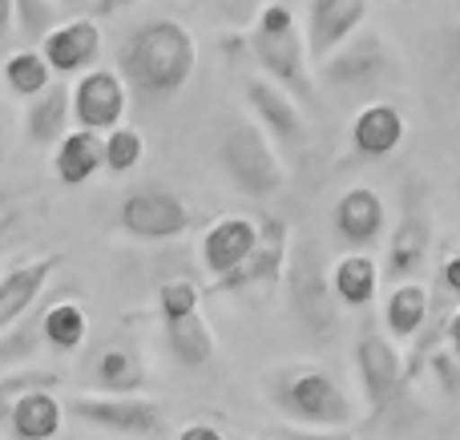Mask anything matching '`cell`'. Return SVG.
Segmentation results:
<instances>
[{"instance_id":"cell-1","label":"cell","mask_w":460,"mask_h":440,"mask_svg":"<svg viewBox=\"0 0 460 440\" xmlns=\"http://www.w3.org/2000/svg\"><path fill=\"white\" fill-rule=\"evenodd\" d=\"M199 69V40L174 16L137 24L121 45V77L142 105H162L186 89Z\"/></svg>"},{"instance_id":"cell-2","label":"cell","mask_w":460,"mask_h":440,"mask_svg":"<svg viewBox=\"0 0 460 440\" xmlns=\"http://www.w3.org/2000/svg\"><path fill=\"white\" fill-rule=\"evenodd\" d=\"M270 409L279 417H287L291 425L307 428H340L356 425L359 404L351 400V392L319 364H279L262 380Z\"/></svg>"},{"instance_id":"cell-3","label":"cell","mask_w":460,"mask_h":440,"mask_svg":"<svg viewBox=\"0 0 460 440\" xmlns=\"http://www.w3.org/2000/svg\"><path fill=\"white\" fill-rule=\"evenodd\" d=\"M251 40V57L270 81L291 89L303 105H315V73H311V48L307 29H299L295 13L287 4H262L254 24L246 29Z\"/></svg>"},{"instance_id":"cell-4","label":"cell","mask_w":460,"mask_h":440,"mask_svg":"<svg viewBox=\"0 0 460 440\" xmlns=\"http://www.w3.org/2000/svg\"><path fill=\"white\" fill-rule=\"evenodd\" d=\"M218 166L246 198H270L287 186V162L279 154V142L254 121H230L218 142Z\"/></svg>"},{"instance_id":"cell-5","label":"cell","mask_w":460,"mask_h":440,"mask_svg":"<svg viewBox=\"0 0 460 440\" xmlns=\"http://www.w3.org/2000/svg\"><path fill=\"white\" fill-rule=\"evenodd\" d=\"M287 299H291V312L299 315V323L311 336L327 339L340 323V295H335L332 283V267L323 263V251L315 239H295L291 242V259H287Z\"/></svg>"},{"instance_id":"cell-6","label":"cell","mask_w":460,"mask_h":440,"mask_svg":"<svg viewBox=\"0 0 460 440\" xmlns=\"http://www.w3.org/2000/svg\"><path fill=\"white\" fill-rule=\"evenodd\" d=\"M65 400H69L73 417L110 436L158 440L166 433V404L146 392H77Z\"/></svg>"},{"instance_id":"cell-7","label":"cell","mask_w":460,"mask_h":440,"mask_svg":"<svg viewBox=\"0 0 460 440\" xmlns=\"http://www.w3.org/2000/svg\"><path fill=\"white\" fill-rule=\"evenodd\" d=\"M400 61L392 53L388 37L372 29H359L348 37L327 61H319V81L335 93H372L384 81H396Z\"/></svg>"},{"instance_id":"cell-8","label":"cell","mask_w":460,"mask_h":440,"mask_svg":"<svg viewBox=\"0 0 460 440\" xmlns=\"http://www.w3.org/2000/svg\"><path fill=\"white\" fill-rule=\"evenodd\" d=\"M259 247L251 251L246 263H238L234 271L218 275L210 283L215 295H270L279 283L287 279V259H291V226L275 215H262L259 218Z\"/></svg>"},{"instance_id":"cell-9","label":"cell","mask_w":460,"mask_h":440,"mask_svg":"<svg viewBox=\"0 0 460 440\" xmlns=\"http://www.w3.org/2000/svg\"><path fill=\"white\" fill-rule=\"evenodd\" d=\"M77 368L89 392H146V384H150L142 348L126 331H110V336L85 344Z\"/></svg>"},{"instance_id":"cell-10","label":"cell","mask_w":460,"mask_h":440,"mask_svg":"<svg viewBox=\"0 0 460 440\" xmlns=\"http://www.w3.org/2000/svg\"><path fill=\"white\" fill-rule=\"evenodd\" d=\"M356 372H359L364 400L372 417L388 412L400 400V392L408 388V360L392 344V336H384L376 323H364V331L356 339Z\"/></svg>"},{"instance_id":"cell-11","label":"cell","mask_w":460,"mask_h":440,"mask_svg":"<svg viewBox=\"0 0 460 440\" xmlns=\"http://www.w3.org/2000/svg\"><path fill=\"white\" fill-rule=\"evenodd\" d=\"M118 226L129 239L142 242H166L178 234L190 231V210L178 198L174 190H162V186H137L121 198L118 210Z\"/></svg>"},{"instance_id":"cell-12","label":"cell","mask_w":460,"mask_h":440,"mask_svg":"<svg viewBox=\"0 0 460 440\" xmlns=\"http://www.w3.org/2000/svg\"><path fill=\"white\" fill-rule=\"evenodd\" d=\"M246 105L254 110L259 126L267 129V134L275 137L287 154H299L303 145H307V137H311L307 105H303L291 89H283L279 81H270V77H259V81L246 85Z\"/></svg>"},{"instance_id":"cell-13","label":"cell","mask_w":460,"mask_h":440,"mask_svg":"<svg viewBox=\"0 0 460 440\" xmlns=\"http://www.w3.org/2000/svg\"><path fill=\"white\" fill-rule=\"evenodd\" d=\"M129 110V81L113 69H89L73 85V121L97 134H110L126 121Z\"/></svg>"},{"instance_id":"cell-14","label":"cell","mask_w":460,"mask_h":440,"mask_svg":"<svg viewBox=\"0 0 460 440\" xmlns=\"http://www.w3.org/2000/svg\"><path fill=\"white\" fill-rule=\"evenodd\" d=\"M61 263H65L61 251H45V255L24 259V263L8 267V271L0 275V336H4L8 328H16V323L40 304L49 279L61 271Z\"/></svg>"},{"instance_id":"cell-15","label":"cell","mask_w":460,"mask_h":440,"mask_svg":"<svg viewBox=\"0 0 460 440\" xmlns=\"http://www.w3.org/2000/svg\"><path fill=\"white\" fill-rule=\"evenodd\" d=\"M429 255H432V215L420 198H412L400 215L396 231L388 239V259H384V275L392 283H404V279H416V275L429 267Z\"/></svg>"},{"instance_id":"cell-16","label":"cell","mask_w":460,"mask_h":440,"mask_svg":"<svg viewBox=\"0 0 460 440\" xmlns=\"http://www.w3.org/2000/svg\"><path fill=\"white\" fill-rule=\"evenodd\" d=\"M367 21V0H307V48L311 61H327L348 37H356Z\"/></svg>"},{"instance_id":"cell-17","label":"cell","mask_w":460,"mask_h":440,"mask_svg":"<svg viewBox=\"0 0 460 440\" xmlns=\"http://www.w3.org/2000/svg\"><path fill=\"white\" fill-rule=\"evenodd\" d=\"M49 65L57 69V77H73V73H89L93 61L102 57V24L97 16H73V21H61L45 40Z\"/></svg>"},{"instance_id":"cell-18","label":"cell","mask_w":460,"mask_h":440,"mask_svg":"<svg viewBox=\"0 0 460 440\" xmlns=\"http://www.w3.org/2000/svg\"><path fill=\"white\" fill-rule=\"evenodd\" d=\"M61 388H40V392H21L8 400L0 412L8 433L16 440H57L65 433V417H69V400L57 396Z\"/></svg>"},{"instance_id":"cell-19","label":"cell","mask_w":460,"mask_h":440,"mask_svg":"<svg viewBox=\"0 0 460 440\" xmlns=\"http://www.w3.org/2000/svg\"><path fill=\"white\" fill-rule=\"evenodd\" d=\"M259 234H262L259 223L246 215H226V218H218V223H210L207 234H202V242H199L202 267H207L215 279L226 271H234V267L246 263L251 251L259 247Z\"/></svg>"},{"instance_id":"cell-20","label":"cell","mask_w":460,"mask_h":440,"mask_svg":"<svg viewBox=\"0 0 460 440\" xmlns=\"http://www.w3.org/2000/svg\"><path fill=\"white\" fill-rule=\"evenodd\" d=\"M332 223L343 242H351V247H372V242H380L384 226H388V207H384V198L372 186H348V190L335 198Z\"/></svg>"},{"instance_id":"cell-21","label":"cell","mask_w":460,"mask_h":440,"mask_svg":"<svg viewBox=\"0 0 460 440\" xmlns=\"http://www.w3.org/2000/svg\"><path fill=\"white\" fill-rule=\"evenodd\" d=\"M408 121L392 101H372L351 118V145L359 158H388L404 145Z\"/></svg>"},{"instance_id":"cell-22","label":"cell","mask_w":460,"mask_h":440,"mask_svg":"<svg viewBox=\"0 0 460 440\" xmlns=\"http://www.w3.org/2000/svg\"><path fill=\"white\" fill-rule=\"evenodd\" d=\"M73 121V85H65L61 77L49 89H40L37 97H29L24 105V137L32 145H57L69 134Z\"/></svg>"},{"instance_id":"cell-23","label":"cell","mask_w":460,"mask_h":440,"mask_svg":"<svg viewBox=\"0 0 460 440\" xmlns=\"http://www.w3.org/2000/svg\"><path fill=\"white\" fill-rule=\"evenodd\" d=\"M53 170H57V182L85 186L89 178H97L105 170V134L85 129V126L69 129V134L57 142Z\"/></svg>"},{"instance_id":"cell-24","label":"cell","mask_w":460,"mask_h":440,"mask_svg":"<svg viewBox=\"0 0 460 440\" xmlns=\"http://www.w3.org/2000/svg\"><path fill=\"white\" fill-rule=\"evenodd\" d=\"M162 336H166V344H170V356H174L182 368L202 372L215 360V331H210L202 307L182 315V320H162Z\"/></svg>"},{"instance_id":"cell-25","label":"cell","mask_w":460,"mask_h":440,"mask_svg":"<svg viewBox=\"0 0 460 440\" xmlns=\"http://www.w3.org/2000/svg\"><path fill=\"white\" fill-rule=\"evenodd\" d=\"M40 223H45V202L37 194H24L16 186L0 182V255L29 242L40 231Z\"/></svg>"},{"instance_id":"cell-26","label":"cell","mask_w":460,"mask_h":440,"mask_svg":"<svg viewBox=\"0 0 460 440\" xmlns=\"http://www.w3.org/2000/svg\"><path fill=\"white\" fill-rule=\"evenodd\" d=\"M432 315V291L416 279H404L388 291V304H384V331L396 339H416L420 328Z\"/></svg>"},{"instance_id":"cell-27","label":"cell","mask_w":460,"mask_h":440,"mask_svg":"<svg viewBox=\"0 0 460 440\" xmlns=\"http://www.w3.org/2000/svg\"><path fill=\"white\" fill-rule=\"evenodd\" d=\"M40 328H45V344L61 356H73L89 344V315L81 307V299H73V295L49 299Z\"/></svg>"},{"instance_id":"cell-28","label":"cell","mask_w":460,"mask_h":440,"mask_svg":"<svg viewBox=\"0 0 460 440\" xmlns=\"http://www.w3.org/2000/svg\"><path fill=\"white\" fill-rule=\"evenodd\" d=\"M332 283L343 307H367L380 295V263L364 251H351L332 263Z\"/></svg>"},{"instance_id":"cell-29","label":"cell","mask_w":460,"mask_h":440,"mask_svg":"<svg viewBox=\"0 0 460 440\" xmlns=\"http://www.w3.org/2000/svg\"><path fill=\"white\" fill-rule=\"evenodd\" d=\"M0 77H4L8 93L21 97V101H29V97H37L40 89L53 85L57 69L49 65L45 48H16V53L4 57V69H0Z\"/></svg>"},{"instance_id":"cell-30","label":"cell","mask_w":460,"mask_h":440,"mask_svg":"<svg viewBox=\"0 0 460 440\" xmlns=\"http://www.w3.org/2000/svg\"><path fill=\"white\" fill-rule=\"evenodd\" d=\"M146 158V137L137 134L134 126H113L110 134H105V170L110 174H129V170H137Z\"/></svg>"},{"instance_id":"cell-31","label":"cell","mask_w":460,"mask_h":440,"mask_svg":"<svg viewBox=\"0 0 460 440\" xmlns=\"http://www.w3.org/2000/svg\"><path fill=\"white\" fill-rule=\"evenodd\" d=\"M429 368L437 372V380L448 388V392H460V304L456 312L448 315V331H445V344L432 352Z\"/></svg>"},{"instance_id":"cell-32","label":"cell","mask_w":460,"mask_h":440,"mask_svg":"<svg viewBox=\"0 0 460 440\" xmlns=\"http://www.w3.org/2000/svg\"><path fill=\"white\" fill-rule=\"evenodd\" d=\"M61 384H65V372H57V368H24V364H16V368L0 380V412L8 409L13 396L40 392V388H61Z\"/></svg>"},{"instance_id":"cell-33","label":"cell","mask_w":460,"mask_h":440,"mask_svg":"<svg viewBox=\"0 0 460 440\" xmlns=\"http://www.w3.org/2000/svg\"><path fill=\"white\" fill-rule=\"evenodd\" d=\"M202 307V291L190 279H166L158 287V315L162 320H182V315L199 312Z\"/></svg>"},{"instance_id":"cell-34","label":"cell","mask_w":460,"mask_h":440,"mask_svg":"<svg viewBox=\"0 0 460 440\" xmlns=\"http://www.w3.org/2000/svg\"><path fill=\"white\" fill-rule=\"evenodd\" d=\"M57 0H16V21H21L24 40H45L57 29Z\"/></svg>"},{"instance_id":"cell-35","label":"cell","mask_w":460,"mask_h":440,"mask_svg":"<svg viewBox=\"0 0 460 440\" xmlns=\"http://www.w3.org/2000/svg\"><path fill=\"white\" fill-rule=\"evenodd\" d=\"M199 4L223 29H251L254 16L262 13V0H199Z\"/></svg>"},{"instance_id":"cell-36","label":"cell","mask_w":460,"mask_h":440,"mask_svg":"<svg viewBox=\"0 0 460 440\" xmlns=\"http://www.w3.org/2000/svg\"><path fill=\"white\" fill-rule=\"evenodd\" d=\"M283 440H356V433H351V425H340V428L291 425V428H283Z\"/></svg>"},{"instance_id":"cell-37","label":"cell","mask_w":460,"mask_h":440,"mask_svg":"<svg viewBox=\"0 0 460 440\" xmlns=\"http://www.w3.org/2000/svg\"><path fill=\"white\" fill-rule=\"evenodd\" d=\"M440 287L460 304V251H453V255L440 263Z\"/></svg>"},{"instance_id":"cell-38","label":"cell","mask_w":460,"mask_h":440,"mask_svg":"<svg viewBox=\"0 0 460 440\" xmlns=\"http://www.w3.org/2000/svg\"><path fill=\"white\" fill-rule=\"evenodd\" d=\"M178 440H226V433L218 425H210V420H194V425H186Z\"/></svg>"},{"instance_id":"cell-39","label":"cell","mask_w":460,"mask_h":440,"mask_svg":"<svg viewBox=\"0 0 460 440\" xmlns=\"http://www.w3.org/2000/svg\"><path fill=\"white\" fill-rule=\"evenodd\" d=\"M13 29H21V21H16V0H0V45H8Z\"/></svg>"},{"instance_id":"cell-40","label":"cell","mask_w":460,"mask_h":440,"mask_svg":"<svg viewBox=\"0 0 460 440\" xmlns=\"http://www.w3.org/2000/svg\"><path fill=\"white\" fill-rule=\"evenodd\" d=\"M129 4H137V0H93V16L102 21V16H118L121 8H129Z\"/></svg>"},{"instance_id":"cell-41","label":"cell","mask_w":460,"mask_h":440,"mask_svg":"<svg viewBox=\"0 0 460 440\" xmlns=\"http://www.w3.org/2000/svg\"><path fill=\"white\" fill-rule=\"evenodd\" d=\"M8 150V110H4V97H0V158Z\"/></svg>"},{"instance_id":"cell-42","label":"cell","mask_w":460,"mask_h":440,"mask_svg":"<svg viewBox=\"0 0 460 440\" xmlns=\"http://www.w3.org/2000/svg\"><path fill=\"white\" fill-rule=\"evenodd\" d=\"M61 8H93V0H57Z\"/></svg>"},{"instance_id":"cell-43","label":"cell","mask_w":460,"mask_h":440,"mask_svg":"<svg viewBox=\"0 0 460 440\" xmlns=\"http://www.w3.org/2000/svg\"><path fill=\"white\" fill-rule=\"evenodd\" d=\"M456 194H460V182H456Z\"/></svg>"}]
</instances>
